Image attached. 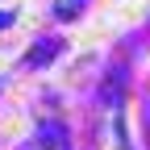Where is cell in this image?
<instances>
[{
  "instance_id": "obj_1",
  "label": "cell",
  "mask_w": 150,
  "mask_h": 150,
  "mask_svg": "<svg viewBox=\"0 0 150 150\" xmlns=\"http://www.w3.org/2000/svg\"><path fill=\"white\" fill-rule=\"evenodd\" d=\"M75 4H83V0H59L54 13H59V17H75Z\"/></svg>"
}]
</instances>
